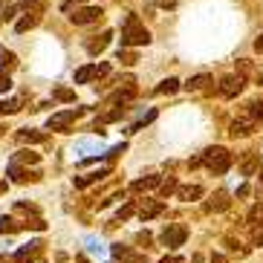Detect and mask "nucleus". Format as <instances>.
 <instances>
[{
	"mask_svg": "<svg viewBox=\"0 0 263 263\" xmlns=\"http://www.w3.org/2000/svg\"><path fill=\"white\" fill-rule=\"evenodd\" d=\"M124 116V107H116V110H107L104 116L99 119V124H107V122H119V119Z\"/></svg>",
	"mask_w": 263,
	"mask_h": 263,
	"instance_id": "4be33fe9",
	"label": "nucleus"
},
{
	"mask_svg": "<svg viewBox=\"0 0 263 263\" xmlns=\"http://www.w3.org/2000/svg\"><path fill=\"white\" fill-rule=\"evenodd\" d=\"M205 84H211V76H205V72H202V76L188 78V81H185V90H202Z\"/></svg>",
	"mask_w": 263,
	"mask_h": 263,
	"instance_id": "a211bd4d",
	"label": "nucleus"
},
{
	"mask_svg": "<svg viewBox=\"0 0 263 263\" xmlns=\"http://www.w3.org/2000/svg\"><path fill=\"white\" fill-rule=\"evenodd\" d=\"M229 202H232V200H229V194H226V191H214V194H211V200L205 202V209H209V211H226V209H229Z\"/></svg>",
	"mask_w": 263,
	"mask_h": 263,
	"instance_id": "f8f14e48",
	"label": "nucleus"
},
{
	"mask_svg": "<svg viewBox=\"0 0 263 263\" xmlns=\"http://www.w3.org/2000/svg\"><path fill=\"white\" fill-rule=\"evenodd\" d=\"M177 90H179V78H165V81H162V84H159V87H156V93H159V96H165V93H177Z\"/></svg>",
	"mask_w": 263,
	"mask_h": 263,
	"instance_id": "6ab92c4d",
	"label": "nucleus"
},
{
	"mask_svg": "<svg viewBox=\"0 0 263 263\" xmlns=\"http://www.w3.org/2000/svg\"><path fill=\"white\" fill-rule=\"evenodd\" d=\"M255 130H257V122L249 119V116H243V113H240V116L232 122V127H229V133H232L234 139H237V136H249V133H255Z\"/></svg>",
	"mask_w": 263,
	"mask_h": 263,
	"instance_id": "0eeeda50",
	"label": "nucleus"
},
{
	"mask_svg": "<svg viewBox=\"0 0 263 263\" xmlns=\"http://www.w3.org/2000/svg\"><path fill=\"white\" fill-rule=\"evenodd\" d=\"M147 44H151V32L139 24L136 15H127L122 29V47H147Z\"/></svg>",
	"mask_w": 263,
	"mask_h": 263,
	"instance_id": "f03ea898",
	"label": "nucleus"
},
{
	"mask_svg": "<svg viewBox=\"0 0 263 263\" xmlns=\"http://www.w3.org/2000/svg\"><path fill=\"white\" fill-rule=\"evenodd\" d=\"M162 211H165V205H162V202H159V200H147V202H142V209H139V217H142V220H145V223H147V220H154V217H159V214H162Z\"/></svg>",
	"mask_w": 263,
	"mask_h": 263,
	"instance_id": "9d476101",
	"label": "nucleus"
},
{
	"mask_svg": "<svg viewBox=\"0 0 263 263\" xmlns=\"http://www.w3.org/2000/svg\"><path fill=\"white\" fill-rule=\"evenodd\" d=\"M110 38H113V32H101L99 38H93V41H87V52L90 55H99V52H104V49L110 47Z\"/></svg>",
	"mask_w": 263,
	"mask_h": 263,
	"instance_id": "1a4fd4ad",
	"label": "nucleus"
},
{
	"mask_svg": "<svg viewBox=\"0 0 263 263\" xmlns=\"http://www.w3.org/2000/svg\"><path fill=\"white\" fill-rule=\"evenodd\" d=\"M107 174H110V168L90 171V174H81V177H72V185H76V188H87V185H93V182H99V179H104Z\"/></svg>",
	"mask_w": 263,
	"mask_h": 263,
	"instance_id": "6e6552de",
	"label": "nucleus"
},
{
	"mask_svg": "<svg viewBox=\"0 0 263 263\" xmlns=\"http://www.w3.org/2000/svg\"><path fill=\"white\" fill-rule=\"evenodd\" d=\"M159 185H162V197H168V194H174V191H177V179H174V177H168L165 182H159Z\"/></svg>",
	"mask_w": 263,
	"mask_h": 263,
	"instance_id": "c756f323",
	"label": "nucleus"
},
{
	"mask_svg": "<svg viewBox=\"0 0 263 263\" xmlns=\"http://www.w3.org/2000/svg\"><path fill=\"white\" fill-rule=\"evenodd\" d=\"M162 182V177H145V179H136L130 185V191H151V188H156Z\"/></svg>",
	"mask_w": 263,
	"mask_h": 263,
	"instance_id": "4468645a",
	"label": "nucleus"
},
{
	"mask_svg": "<svg viewBox=\"0 0 263 263\" xmlns=\"http://www.w3.org/2000/svg\"><path fill=\"white\" fill-rule=\"evenodd\" d=\"M156 3H159L162 9H174V6H177V0H156Z\"/></svg>",
	"mask_w": 263,
	"mask_h": 263,
	"instance_id": "72a5a7b5",
	"label": "nucleus"
},
{
	"mask_svg": "<svg viewBox=\"0 0 263 263\" xmlns=\"http://www.w3.org/2000/svg\"><path fill=\"white\" fill-rule=\"evenodd\" d=\"M15 229H17V226L12 223L9 217H0V234H3V232H15Z\"/></svg>",
	"mask_w": 263,
	"mask_h": 263,
	"instance_id": "2f4dec72",
	"label": "nucleus"
},
{
	"mask_svg": "<svg viewBox=\"0 0 263 263\" xmlns=\"http://www.w3.org/2000/svg\"><path fill=\"white\" fill-rule=\"evenodd\" d=\"M154 119H156V110H147V116L142 119V122H136V124H133V130H142V127H145L147 122H154Z\"/></svg>",
	"mask_w": 263,
	"mask_h": 263,
	"instance_id": "7c9ffc66",
	"label": "nucleus"
},
{
	"mask_svg": "<svg viewBox=\"0 0 263 263\" xmlns=\"http://www.w3.org/2000/svg\"><path fill=\"white\" fill-rule=\"evenodd\" d=\"M101 17H104V12H101L99 6H81L70 15V21L76 26H90V24H99Z\"/></svg>",
	"mask_w": 263,
	"mask_h": 263,
	"instance_id": "7ed1b4c3",
	"label": "nucleus"
},
{
	"mask_svg": "<svg viewBox=\"0 0 263 263\" xmlns=\"http://www.w3.org/2000/svg\"><path fill=\"white\" fill-rule=\"evenodd\" d=\"M17 139L29 142V145H41V142H47V133H44V130H32V127H24V130H17Z\"/></svg>",
	"mask_w": 263,
	"mask_h": 263,
	"instance_id": "ddd939ff",
	"label": "nucleus"
},
{
	"mask_svg": "<svg viewBox=\"0 0 263 263\" xmlns=\"http://www.w3.org/2000/svg\"><path fill=\"white\" fill-rule=\"evenodd\" d=\"M177 200H182V202H194V200H200L202 197V188L200 185H177Z\"/></svg>",
	"mask_w": 263,
	"mask_h": 263,
	"instance_id": "9b49d317",
	"label": "nucleus"
},
{
	"mask_svg": "<svg viewBox=\"0 0 263 263\" xmlns=\"http://www.w3.org/2000/svg\"><path fill=\"white\" fill-rule=\"evenodd\" d=\"M243 116L255 119V122H263V101H249L243 107Z\"/></svg>",
	"mask_w": 263,
	"mask_h": 263,
	"instance_id": "2eb2a0df",
	"label": "nucleus"
},
{
	"mask_svg": "<svg viewBox=\"0 0 263 263\" xmlns=\"http://www.w3.org/2000/svg\"><path fill=\"white\" fill-rule=\"evenodd\" d=\"M243 87H246V78L243 76H226L220 81V96L223 99H234V96L243 93Z\"/></svg>",
	"mask_w": 263,
	"mask_h": 263,
	"instance_id": "39448f33",
	"label": "nucleus"
},
{
	"mask_svg": "<svg viewBox=\"0 0 263 263\" xmlns=\"http://www.w3.org/2000/svg\"><path fill=\"white\" fill-rule=\"evenodd\" d=\"M15 67H17L15 52H9L6 47H0V70H15Z\"/></svg>",
	"mask_w": 263,
	"mask_h": 263,
	"instance_id": "dca6fc26",
	"label": "nucleus"
},
{
	"mask_svg": "<svg viewBox=\"0 0 263 263\" xmlns=\"http://www.w3.org/2000/svg\"><path fill=\"white\" fill-rule=\"evenodd\" d=\"M17 110H21V101L17 99H6L0 104V113H17Z\"/></svg>",
	"mask_w": 263,
	"mask_h": 263,
	"instance_id": "393cba45",
	"label": "nucleus"
},
{
	"mask_svg": "<svg viewBox=\"0 0 263 263\" xmlns=\"http://www.w3.org/2000/svg\"><path fill=\"white\" fill-rule=\"evenodd\" d=\"M81 113H84V110H64V113H55V116H49L47 127H49V130H67V127H70Z\"/></svg>",
	"mask_w": 263,
	"mask_h": 263,
	"instance_id": "423d86ee",
	"label": "nucleus"
},
{
	"mask_svg": "<svg viewBox=\"0 0 263 263\" xmlns=\"http://www.w3.org/2000/svg\"><path fill=\"white\" fill-rule=\"evenodd\" d=\"M12 90V78H9L6 70H0V96H6Z\"/></svg>",
	"mask_w": 263,
	"mask_h": 263,
	"instance_id": "a878e982",
	"label": "nucleus"
},
{
	"mask_svg": "<svg viewBox=\"0 0 263 263\" xmlns=\"http://www.w3.org/2000/svg\"><path fill=\"white\" fill-rule=\"evenodd\" d=\"M255 168H257V156L249 154L246 159H243V174H255Z\"/></svg>",
	"mask_w": 263,
	"mask_h": 263,
	"instance_id": "cd10ccee",
	"label": "nucleus"
},
{
	"mask_svg": "<svg viewBox=\"0 0 263 263\" xmlns=\"http://www.w3.org/2000/svg\"><path fill=\"white\" fill-rule=\"evenodd\" d=\"M38 159H41V156H38V154H32V151H21V154L15 156V162H26V165H35Z\"/></svg>",
	"mask_w": 263,
	"mask_h": 263,
	"instance_id": "5701e85b",
	"label": "nucleus"
},
{
	"mask_svg": "<svg viewBox=\"0 0 263 263\" xmlns=\"http://www.w3.org/2000/svg\"><path fill=\"white\" fill-rule=\"evenodd\" d=\"M52 96L58 101H76V90H70V87H55Z\"/></svg>",
	"mask_w": 263,
	"mask_h": 263,
	"instance_id": "aec40b11",
	"label": "nucleus"
},
{
	"mask_svg": "<svg viewBox=\"0 0 263 263\" xmlns=\"http://www.w3.org/2000/svg\"><path fill=\"white\" fill-rule=\"evenodd\" d=\"M0 263H9V260H3V257H0Z\"/></svg>",
	"mask_w": 263,
	"mask_h": 263,
	"instance_id": "ea45409f",
	"label": "nucleus"
},
{
	"mask_svg": "<svg viewBox=\"0 0 263 263\" xmlns=\"http://www.w3.org/2000/svg\"><path fill=\"white\" fill-rule=\"evenodd\" d=\"M116 58H119V61H124V64H136V61H139V58H136V52H130L127 47H122V49H119V52H116Z\"/></svg>",
	"mask_w": 263,
	"mask_h": 263,
	"instance_id": "b1692460",
	"label": "nucleus"
},
{
	"mask_svg": "<svg viewBox=\"0 0 263 263\" xmlns=\"http://www.w3.org/2000/svg\"><path fill=\"white\" fill-rule=\"evenodd\" d=\"M24 6H26V12H35V15H38L41 9L47 6V0H26Z\"/></svg>",
	"mask_w": 263,
	"mask_h": 263,
	"instance_id": "c85d7f7f",
	"label": "nucleus"
},
{
	"mask_svg": "<svg viewBox=\"0 0 263 263\" xmlns=\"http://www.w3.org/2000/svg\"><path fill=\"white\" fill-rule=\"evenodd\" d=\"M159 240H162V246L177 249V246H182V243L188 240V229L185 226H179V223H174V226H168V229L159 234Z\"/></svg>",
	"mask_w": 263,
	"mask_h": 263,
	"instance_id": "20e7f679",
	"label": "nucleus"
},
{
	"mask_svg": "<svg viewBox=\"0 0 263 263\" xmlns=\"http://www.w3.org/2000/svg\"><path fill=\"white\" fill-rule=\"evenodd\" d=\"M136 240H139V243H145V246H147V243H151V234H147V232H139V237H136Z\"/></svg>",
	"mask_w": 263,
	"mask_h": 263,
	"instance_id": "c9c22d12",
	"label": "nucleus"
},
{
	"mask_svg": "<svg viewBox=\"0 0 263 263\" xmlns=\"http://www.w3.org/2000/svg\"><path fill=\"white\" fill-rule=\"evenodd\" d=\"M232 159H234V156L229 154L223 145H211V147H205V151H202L200 165H205L211 174H226V171L232 168Z\"/></svg>",
	"mask_w": 263,
	"mask_h": 263,
	"instance_id": "f257e3e1",
	"label": "nucleus"
},
{
	"mask_svg": "<svg viewBox=\"0 0 263 263\" xmlns=\"http://www.w3.org/2000/svg\"><path fill=\"white\" fill-rule=\"evenodd\" d=\"M35 24H38V15H35V12H29L26 17H21V21H17L15 29H17V32H26V29H32Z\"/></svg>",
	"mask_w": 263,
	"mask_h": 263,
	"instance_id": "412c9836",
	"label": "nucleus"
},
{
	"mask_svg": "<svg viewBox=\"0 0 263 263\" xmlns=\"http://www.w3.org/2000/svg\"><path fill=\"white\" fill-rule=\"evenodd\" d=\"M96 78V64H87L81 70H76V84H87V81H93Z\"/></svg>",
	"mask_w": 263,
	"mask_h": 263,
	"instance_id": "f3484780",
	"label": "nucleus"
},
{
	"mask_svg": "<svg viewBox=\"0 0 263 263\" xmlns=\"http://www.w3.org/2000/svg\"><path fill=\"white\" fill-rule=\"evenodd\" d=\"M255 246H263V232H255Z\"/></svg>",
	"mask_w": 263,
	"mask_h": 263,
	"instance_id": "4c0bfd02",
	"label": "nucleus"
},
{
	"mask_svg": "<svg viewBox=\"0 0 263 263\" xmlns=\"http://www.w3.org/2000/svg\"><path fill=\"white\" fill-rule=\"evenodd\" d=\"M249 223H252V226H263V209H260V205H255V209L249 211Z\"/></svg>",
	"mask_w": 263,
	"mask_h": 263,
	"instance_id": "bb28decb",
	"label": "nucleus"
},
{
	"mask_svg": "<svg viewBox=\"0 0 263 263\" xmlns=\"http://www.w3.org/2000/svg\"><path fill=\"white\" fill-rule=\"evenodd\" d=\"M159 263H185L182 257H165V260H159Z\"/></svg>",
	"mask_w": 263,
	"mask_h": 263,
	"instance_id": "e433bc0d",
	"label": "nucleus"
},
{
	"mask_svg": "<svg viewBox=\"0 0 263 263\" xmlns=\"http://www.w3.org/2000/svg\"><path fill=\"white\" fill-rule=\"evenodd\" d=\"M255 52H257V55H263V35H257V41H255Z\"/></svg>",
	"mask_w": 263,
	"mask_h": 263,
	"instance_id": "f704fd0d",
	"label": "nucleus"
},
{
	"mask_svg": "<svg viewBox=\"0 0 263 263\" xmlns=\"http://www.w3.org/2000/svg\"><path fill=\"white\" fill-rule=\"evenodd\" d=\"M257 81H260V87H263V72H260V76H257Z\"/></svg>",
	"mask_w": 263,
	"mask_h": 263,
	"instance_id": "58836bf2",
	"label": "nucleus"
},
{
	"mask_svg": "<svg viewBox=\"0 0 263 263\" xmlns=\"http://www.w3.org/2000/svg\"><path fill=\"white\" fill-rule=\"evenodd\" d=\"M130 214H133V205H124V209L116 211V220H127Z\"/></svg>",
	"mask_w": 263,
	"mask_h": 263,
	"instance_id": "473e14b6",
	"label": "nucleus"
}]
</instances>
